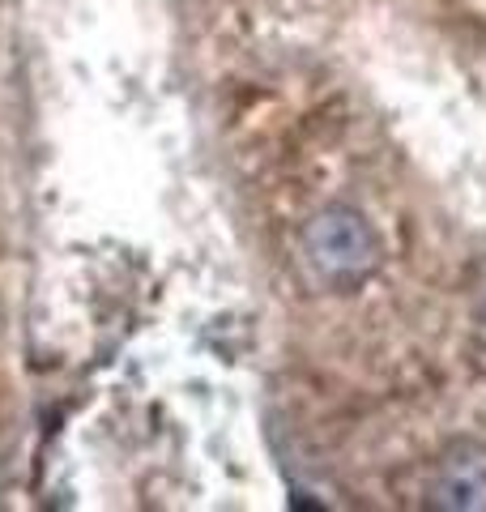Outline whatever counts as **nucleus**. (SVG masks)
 I'll return each instance as SVG.
<instances>
[{
    "label": "nucleus",
    "mask_w": 486,
    "mask_h": 512,
    "mask_svg": "<svg viewBox=\"0 0 486 512\" xmlns=\"http://www.w3.org/2000/svg\"><path fill=\"white\" fill-rule=\"evenodd\" d=\"M380 235L354 205H320L299 227V269L316 291H354L380 269Z\"/></svg>",
    "instance_id": "nucleus-1"
},
{
    "label": "nucleus",
    "mask_w": 486,
    "mask_h": 512,
    "mask_svg": "<svg viewBox=\"0 0 486 512\" xmlns=\"http://www.w3.org/2000/svg\"><path fill=\"white\" fill-rule=\"evenodd\" d=\"M427 500L448 512L486 508V448L478 440H452L431 470Z\"/></svg>",
    "instance_id": "nucleus-2"
}]
</instances>
